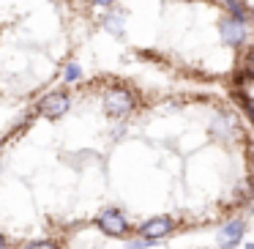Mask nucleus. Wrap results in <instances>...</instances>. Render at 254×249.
<instances>
[{
  "instance_id": "nucleus-15",
  "label": "nucleus",
  "mask_w": 254,
  "mask_h": 249,
  "mask_svg": "<svg viewBox=\"0 0 254 249\" xmlns=\"http://www.w3.org/2000/svg\"><path fill=\"white\" fill-rule=\"evenodd\" d=\"M246 249H254V244H246Z\"/></svg>"
},
{
  "instance_id": "nucleus-11",
  "label": "nucleus",
  "mask_w": 254,
  "mask_h": 249,
  "mask_svg": "<svg viewBox=\"0 0 254 249\" xmlns=\"http://www.w3.org/2000/svg\"><path fill=\"white\" fill-rule=\"evenodd\" d=\"M126 247H128V249H148V247H156V241H153V238L139 236V238H131V241H128Z\"/></svg>"
},
{
  "instance_id": "nucleus-7",
  "label": "nucleus",
  "mask_w": 254,
  "mask_h": 249,
  "mask_svg": "<svg viewBox=\"0 0 254 249\" xmlns=\"http://www.w3.org/2000/svg\"><path fill=\"white\" fill-rule=\"evenodd\" d=\"M210 134L213 137H221V140H230L235 134V118L227 115V112H219V115L210 121Z\"/></svg>"
},
{
  "instance_id": "nucleus-8",
  "label": "nucleus",
  "mask_w": 254,
  "mask_h": 249,
  "mask_svg": "<svg viewBox=\"0 0 254 249\" xmlns=\"http://www.w3.org/2000/svg\"><path fill=\"white\" fill-rule=\"evenodd\" d=\"M221 6H224L227 14H230V17H235V19H243V22H249V19H252V11L246 8V3H243V0H221Z\"/></svg>"
},
{
  "instance_id": "nucleus-6",
  "label": "nucleus",
  "mask_w": 254,
  "mask_h": 249,
  "mask_svg": "<svg viewBox=\"0 0 254 249\" xmlns=\"http://www.w3.org/2000/svg\"><path fill=\"white\" fill-rule=\"evenodd\" d=\"M172 230H175V219H172V216H150L148 222H142V225H139V236L153 238V241L170 236Z\"/></svg>"
},
{
  "instance_id": "nucleus-9",
  "label": "nucleus",
  "mask_w": 254,
  "mask_h": 249,
  "mask_svg": "<svg viewBox=\"0 0 254 249\" xmlns=\"http://www.w3.org/2000/svg\"><path fill=\"white\" fill-rule=\"evenodd\" d=\"M104 28L110 30L112 36H123V17L121 14H110V17H104Z\"/></svg>"
},
{
  "instance_id": "nucleus-2",
  "label": "nucleus",
  "mask_w": 254,
  "mask_h": 249,
  "mask_svg": "<svg viewBox=\"0 0 254 249\" xmlns=\"http://www.w3.org/2000/svg\"><path fill=\"white\" fill-rule=\"evenodd\" d=\"M96 225L107 233V236H126L128 233V219L121 208H104L99 216H96Z\"/></svg>"
},
{
  "instance_id": "nucleus-16",
  "label": "nucleus",
  "mask_w": 254,
  "mask_h": 249,
  "mask_svg": "<svg viewBox=\"0 0 254 249\" xmlns=\"http://www.w3.org/2000/svg\"><path fill=\"white\" fill-rule=\"evenodd\" d=\"M252 22H254V11H252Z\"/></svg>"
},
{
  "instance_id": "nucleus-10",
  "label": "nucleus",
  "mask_w": 254,
  "mask_h": 249,
  "mask_svg": "<svg viewBox=\"0 0 254 249\" xmlns=\"http://www.w3.org/2000/svg\"><path fill=\"white\" fill-rule=\"evenodd\" d=\"M82 77V69H79V63H66V69H63V83H77V80Z\"/></svg>"
},
{
  "instance_id": "nucleus-3",
  "label": "nucleus",
  "mask_w": 254,
  "mask_h": 249,
  "mask_svg": "<svg viewBox=\"0 0 254 249\" xmlns=\"http://www.w3.org/2000/svg\"><path fill=\"white\" fill-rule=\"evenodd\" d=\"M243 233H246V219H243V216H235V219L224 222V225L219 227V236H216L219 249H235L238 244H241Z\"/></svg>"
},
{
  "instance_id": "nucleus-13",
  "label": "nucleus",
  "mask_w": 254,
  "mask_h": 249,
  "mask_svg": "<svg viewBox=\"0 0 254 249\" xmlns=\"http://www.w3.org/2000/svg\"><path fill=\"white\" fill-rule=\"evenodd\" d=\"M246 69H249V74L254 77V50L249 52V58H246Z\"/></svg>"
},
{
  "instance_id": "nucleus-1",
  "label": "nucleus",
  "mask_w": 254,
  "mask_h": 249,
  "mask_svg": "<svg viewBox=\"0 0 254 249\" xmlns=\"http://www.w3.org/2000/svg\"><path fill=\"white\" fill-rule=\"evenodd\" d=\"M134 107H137V96H134L131 90H126V88L107 90V96H104V112L110 118L123 121L126 115H131V112H134Z\"/></svg>"
},
{
  "instance_id": "nucleus-5",
  "label": "nucleus",
  "mask_w": 254,
  "mask_h": 249,
  "mask_svg": "<svg viewBox=\"0 0 254 249\" xmlns=\"http://www.w3.org/2000/svg\"><path fill=\"white\" fill-rule=\"evenodd\" d=\"M68 107H71V99H68V93H61V90H55V93H47L44 99L39 101V112L47 118H61L68 112Z\"/></svg>"
},
{
  "instance_id": "nucleus-4",
  "label": "nucleus",
  "mask_w": 254,
  "mask_h": 249,
  "mask_svg": "<svg viewBox=\"0 0 254 249\" xmlns=\"http://www.w3.org/2000/svg\"><path fill=\"white\" fill-rule=\"evenodd\" d=\"M219 36L224 44L230 47H241L246 41V22L243 19H235V17H224L219 22Z\"/></svg>"
},
{
  "instance_id": "nucleus-12",
  "label": "nucleus",
  "mask_w": 254,
  "mask_h": 249,
  "mask_svg": "<svg viewBox=\"0 0 254 249\" xmlns=\"http://www.w3.org/2000/svg\"><path fill=\"white\" fill-rule=\"evenodd\" d=\"M19 249H58V247H55V241H47V238H39V241H28L25 247H19Z\"/></svg>"
},
{
  "instance_id": "nucleus-14",
  "label": "nucleus",
  "mask_w": 254,
  "mask_h": 249,
  "mask_svg": "<svg viewBox=\"0 0 254 249\" xmlns=\"http://www.w3.org/2000/svg\"><path fill=\"white\" fill-rule=\"evenodd\" d=\"M96 6H101V8H107V6H112V3H115V0H93Z\"/></svg>"
}]
</instances>
